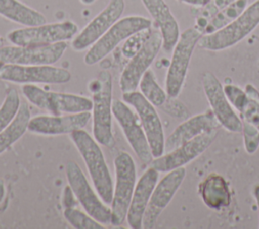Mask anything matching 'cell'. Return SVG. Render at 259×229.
<instances>
[{
    "label": "cell",
    "mask_w": 259,
    "mask_h": 229,
    "mask_svg": "<svg viewBox=\"0 0 259 229\" xmlns=\"http://www.w3.org/2000/svg\"><path fill=\"white\" fill-rule=\"evenodd\" d=\"M242 133L246 152L248 154L255 153L259 147V129L255 125L242 120Z\"/></svg>",
    "instance_id": "1f68e13d"
},
{
    "label": "cell",
    "mask_w": 259,
    "mask_h": 229,
    "mask_svg": "<svg viewBox=\"0 0 259 229\" xmlns=\"http://www.w3.org/2000/svg\"><path fill=\"white\" fill-rule=\"evenodd\" d=\"M224 91L231 105L241 114L248 102V95L245 90L237 85L228 84L224 86Z\"/></svg>",
    "instance_id": "d6a6232c"
},
{
    "label": "cell",
    "mask_w": 259,
    "mask_h": 229,
    "mask_svg": "<svg viewBox=\"0 0 259 229\" xmlns=\"http://www.w3.org/2000/svg\"><path fill=\"white\" fill-rule=\"evenodd\" d=\"M20 104L21 100L18 92L16 89H10L0 106V132L13 120Z\"/></svg>",
    "instance_id": "f1b7e54d"
},
{
    "label": "cell",
    "mask_w": 259,
    "mask_h": 229,
    "mask_svg": "<svg viewBox=\"0 0 259 229\" xmlns=\"http://www.w3.org/2000/svg\"><path fill=\"white\" fill-rule=\"evenodd\" d=\"M147 11L152 16L156 26L162 35V48L166 52L173 50L180 37L178 21L172 14L169 6L164 0H141Z\"/></svg>",
    "instance_id": "7402d4cb"
},
{
    "label": "cell",
    "mask_w": 259,
    "mask_h": 229,
    "mask_svg": "<svg viewBox=\"0 0 259 229\" xmlns=\"http://www.w3.org/2000/svg\"><path fill=\"white\" fill-rule=\"evenodd\" d=\"M90 111L67 115H38L32 117L28 124V131L42 135L70 134L83 129L90 121Z\"/></svg>",
    "instance_id": "d6986e66"
},
{
    "label": "cell",
    "mask_w": 259,
    "mask_h": 229,
    "mask_svg": "<svg viewBox=\"0 0 259 229\" xmlns=\"http://www.w3.org/2000/svg\"><path fill=\"white\" fill-rule=\"evenodd\" d=\"M112 115L119 124L137 157L144 164H150L154 157L136 111L134 112L124 101L114 100L112 102Z\"/></svg>",
    "instance_id": "8fae6325"
},
{
    "label": "cell",
    "mask_w": 259,
    "mask_h": 229,
    "mask_svg": "<svg viewBox=\"0 0 259 229\" xmlns=\"http://www.w3.org/2000/svg\"><path fill=\"white\" fill-rule=\"evenodd\" d=\"M71 73L53 65H12L5 64L0 79L15 84H65L71 80Z\"/></svg>",
    "instance_id": "7c38bea8"
},
{
    "label": "cell",
    "mask_w": 259,
    "mask_h": 229,
    "mask_svg": "<svg viewBox=\"0 0 259 229\" xmlns=\"http://www.w3.org/2000/svg\"><path fill=\"white\" fill-rule=\"evenodd\" d=\"M66 221L76 229H102L104 226L92 218L86 212H83L76 207L65 208L63 212Z\"/></svg>",
    "instance_id": "83f0119b"
},
{
    "label": "cell",
    "mask_w": 259,
    "mask_h": 229,
    "mask_svg": "<svg viewBox=\"0 0 259 229\" xmlns=\"http://www.w3.org/2000/svg\"><path fill=\"white\" fill-rule=\"evenodd\" d=\"M221 124L211 110L188 117L165 139V151H170L200 134L219 130Z\"/></svg>",
    "instance_id": "ffe728a7"
},
{
    "label": "cell",
    "mask_w": 259,
    "mask_h": 229,
    "mask_svg": "<svg viewBox=\"0 0 259 229\" xmlns=\"http://www.w3.org/2000/svg\"><path fill=\"white\" fill-rule=\"evenodd\" d=\"M88 89L92 94L93 123L95 140L106 147H112L115 139L112 132V78L109 72L101 71L90 81Z\"/></svg>",
    "instance_id": "7a4b0ae2"
},
{
    "label": "cell",
    "mask_w": 259,
    "mask_h": 229,
    "mask_svg": "<svg viewBox=\"0 0 259 229\" xmlns=\"http://www.w3.org/2000/svg\"><path fill=\"white\" fill-rule=\"evenodd\" d=\"M248 0H236L232 4L219 10L209 20L202 30L203 34L212 33L236 19L248 6Z\"/></svg>",
    "instance_id": "484cf974"
},
{
    "label": "cell",
    "mask_w": 259,
    "mask_h": 229,
    "mask_svg": "<svg viewBox=\"0 0 259 229\" xmlns=\"http://www.w3.org/2000/svg\"><path fill=\"white\" fill-rule=\"evenodd\" d=\"M152 21L144 16L130 15L119 18L95 43H93L84 56V63L92 66L100 62L131 35L149 29Z\"/></svg>",
    "instance_id": "52a82bcc"
},
{
    "label": "cell",
    "mask_w": 259,
    "mask_h": 229,
    "mask_svg": "<svg viewBox=\"0 0 259 229\" xmlns=\"http://www.w3.org/2000/svg\"><path fill=\"white\" fill-rule=\"evenodd\" d=\"M79 32L78 25L71 20L24 26L10 31L6 38L14 45H44L73 39Z\"/></svg>",
    "instance_id": "ba28073f"
},
{
    "label": "cell",
    "mask_w": 259,
    "mask_h": 229,
    "mask_svg": "<svg viewBox=\"0 0 259 229\" xmlns=\"http://www.w3.org/2000/svg\"><path fill=\"white\" fill-rule=\"evenodd\" d=\"M21 92L28 102L52 115L87 112L93 107L92 100L87 97L71 93L49 92L34 84H24Z\"/></svg>",
    "instance_id": "5b68a950"
},
{
    "label": "cell",
    "mask_w": 259,
    "mask_h": 229,
    "mask_svg": "<svg viewBox=\"0 0 259 229\" xmlns=\"http://www.w3.org/2000/svg\"><path fill=\"white\" fill-rule=\"evenodd\" d=\"M201 83L210 110L213 112L221 126L230 132H242V119L235 112L234 107L225 94L224 86L215 75L210 72L203 73Z\"/></svg>",
    "instance_id": "9a60e30c"
},
{
    "label": "cell",
    "mask_w": 259,
    "mask_h": 229,
    "mask_svg": "<svg viewBox=\"0 0 259 229\" xmlns=\"http://www.w3.org/2000/svg\"><path fill=\"white\" fill-rule=\"evenodd\" d=\"M151 31H152L151 28L145 29V30L139 31V32L131 35L130 37H127L123 41V44L121 46L122 55L126 59L133 58L142 48L145 41L149 37Z\"/></svg>",
    "instance_id": "4dcf8cb0"
},
{
    "label": "cell",
    "mask_w": 259,
    "mask_h": 229,
    "mask_svg": "<svg viewBox=\"0 0 259 229\" xmlns=\"http://www.w3.org/2000/svg\"><path fill=\"white\" fill-rule=\"evenodd\" d=\"M68 47L66 41L44 45H11L0 47V61L12 65H53Z\"/></svg>",
    "instance_id": "4fadbf2b"
},
{
    "label": "cell",
    "mask_w": 259,
    "mask_h": 229,
    "mask_svg": "<svg viewBox=\"0 0 259 229\" xmlns=\"http://www.w3.org/2000/svg\"><path fill=\"white\" fill-rule=\"evenodd\" d=\"M62 202H63L64 208H71V207H75L77 205L78 200H77L73 190L71 189V187L69 185L66 186L65 189H64Z\"/></svg>",
    "instance_id": "d590c367"
},
{
    "label": "cell",
    "mask_w": 259,
    "mask_h": 229,
    "mask_svg": "<svg viewBox=\"0 0 259 229\" xmlns=\"http://www.w3.org/2000/svg\"><path fill=\"white\" fill-rule=\"evenodd\" d=\"M124 7V0H109L103 10L75 35L71 47L76 51L89 48L120 18Z\"/></svg>",
    "instance_id": "ac0fdd59"
},
{
    "label": "cell",
    "mask_w": 259,
    "mask_h": 229,
    "mask_svg": "<svg viewBox=\"0 0 259 229\" xmlns=\"http://www.w3.org/2000/svg\"><path fill=\"white\" fill-rule=\"evenodd\" d=\"M31 119L30 110L25 102H21L20 107L13 120L0 132V154L11 147L28 130Z\"/></svg>",
    "instance_id": "d4e9b609"
},
{
    "label": "cell",
    "mask_w": 259,
    "mask_h": 229,
    "mask_svg": "<svg viewBox=\"0 0 259 229\" xmlns=\"http://www.w3.org/2000/svg\"><path fill=\"white\" fill-rule=\"evenodd\" d=\"M122 101L136 111L149 141L153 157H159L165 152L164 129L155 106L149 102L141 92L131 91L122 93Z\"/></svg>",
    "instance_id": "30bf717a"
},
{
    "label": "cell",
    "mask_w": 259,
    "mask_h": 229,
    "mask_svg": "<svg viewBox=\"0 0 259 229\" xmlns=\"http://www.w3.org/2000/svg\"><path fill=\"white\" fill-rule=\"evenodd\" d=\"M4 196H5V184H4V181L0 179V203L2 202Z\"/></svg>",
    "instance_id": "f35d334b"
},
{
    "label": "cell",
    "mask_w": 259,
    "mask_h": 229,
    "mask_svg": "<svg viewBox=\"0 0 259 229\" xmlns=\"http://www.w3.org/2000/svg\"><path fill=\"white\" fill-rule=\"evenodd\" d=\"M83 4H91V3H93L95 0H80Z\"/></svg>",
    "instance_id": "ab89813d"
},
{
    "label": "cell",
    "mask_w": 259,
    "mask_h": 229,
    "mask_svg": "<svg viewBox=\"0 0 259 229\" xmlns=\"http://www.w3.org/2000/svg\"><path fill=\"white\" fill-rule=\"evenodd\" d=\"M140 92L155 107H161L167 100L168 94L157 82L154 72L149 69L139 83Z\"/></svg>",
    "instance_id": "4316f807"
},
{
    "label": "cell",
    "mask_w": 259,
    "mask_h": 229,
    "mask_svg": "<svg viewBox=\"0 0 259 229\" xmlns=\"http://www.w3.org/2000/svg\"><path fill=\"white\" fill-rule=\"evenodd\" d=\"M163 39L159 30H152L142 48L130 59L121 72L119 88L122 93L136 91L143 75L150 69L162 48Z\"/></svg>",
    "instance_id": "5bb4252c"
},
{
    "label": "cell",
    "mask_w": 259,
    "mask_h": 229,
    "mask_svg": "<svg viewBox=\"0 0 259 229\" xmlns=\"http://www.w3.org/2000/svg\"><path fill=\"white\" fill-rule=\"evenodd\" d=\"M70 137L86 164L95 191L105 204H110L113 182L99 143L84 129L73 131Z\"/></svg>",
    "instance_id": "6da1fadb"
},
{
    "label": "cell",
    "mask_w": 259,
    "mask_h": 229,
    "mask_svg": "<svg viewBox=\"0 0 259 229\" xmlns=\"http://www.w3.org/2000/svg\"><path fill=\"white\" fill-rule=\"evenodd\" d=\"M236 0H211L207 5L203 6V7H206V9H205L206 12L204 14H202L201 16L206 17L207 19H208V17L211 18L219 10L232 4Z\"/></svg>",
    "instance_id": "e575fe53"
},
{
    "label": "cell",
    "mask_w": 259,
    "mask_h": 229,
    "mask_svg": "<svg viewBox=\"0 0 259 229\" xmlns=\"http://www.w3.org/2000/svg\"><path fill=\"white\" fill-rule=\"evenodd\" d=\"M218 130L206 132L188 140L167 153L156 157L150 163L159 173H168L189 163L202 154L214 141Z\"/></svg>",
    "instance_id": "2e32d148"
},
{
    "label": "cell",
    "mask_w": 259,
    "mask_h": 229,
    "mask_svg": "<svg viewBox=\"0 0 259 229\" xmlns=\"http://www.w3.org/2000/svg\"><path fill=\"white\" fill-rule=\"evenodd\" d=\"M115 185H113V196L111 200L110 224L119 226L126 219L128 206L137 184L136 163L132 155L120 151L114 158Z\"/></svg>",
    "instance_id": "277c9868"
},
{
    "label": "cell",
    "mask_w": 259,
    "mask_h": 229,
    "mask_svg": "<svg viewBox=\"0 0 259 229\" xmlns=\"http://www.w3.org/2000/svg\"><path fill=\"white\" fill-rule=\"evenodd\" d=\"M244 90L248 95V102L240 117L259 129V91L251 84H247Z\"/></svg>",
    "instance_id": "f546056e"
},
{
    "label": "cell",
    "mask_w": 259,
    "mask_h": 229,
    "mask_svg": "<svg viewBox=\"0 0 259 229\" xmlns=\"http://www.w3.org/2000/svg\"><path fill=\"white\" fill-rule=\"evenodd\" d=\"M182 3L191 5V6H196V7H203L207 5L211 0H177Z\"/></svg>",
    "instance_id": "8d00e7d4"
},
{
    "label": "cell",
    "mask_w": 259,
    "mask_h": 229,
    "mask_svg": "<svg viewBox=\"0 0 259 229\" xmlns=\"http://www.w3.org/2000/svg\"><path fill=\"white\" fill-rule=\"evenodd\" d=\"M0 15L23 26H34L47 22L42 13L19 0H0Z\"/></svg>",
    "instance_id": "cb8c5ba5"
},
{
    "label": "cell",
    "mask_w": 259,
    "mask_h": 229,
    "mask_svg": "<svg viewBox=\"0 0 259 229\" xmlns=\"http://www.w3.org/2000/svg\"><path fill=\"white\" fill-rule=\"evenodd\" d=\"M158 180L159 171L150 165L137 182L126 214V222L131 228H143L144 215Z\"/></svg>",
    "instance_id": "44dd1931"
},
{
    "label": "cell",
    "mask_w": 259,
    "mask_h": 229,
    "mask_svg": "<svg viewBox=\"0 0 259 229\" xmlns=\"http://www.w3.org/2000/svg\"><path fill=\"white\" fill-rule=\"evenodd\" d=\"M4 65H5V64H4L3 62H1V61H0V72H1V70H2V68H3V66H4Z\"/></svg>",
    "instance_id": "60d3db41"
},
{
    "label": "cell",
    "mask_w": 259,
    "mask_h": 229,
    "mask_svg": "<svg viewBox=\"0 0 259 229\" xmlns=\"http://www.w3.org/2000/svg\"><path fill=\"white\" fill-rule=\"evenodd\" d=\"M185 177L186 168L181 166L166 173L157 183L144 215L143 228L152 229L155 227L160 214L169 205Z\"/></svg>",
    "instance_id": "e0dca14e"
},
{
    "label": "cell",
    "mask_w": 259,
    "mask_h": 229,
    "mask_svg": "<svg viewBox=\"0 0 259 229\" xmlns=\"http://www.w3.org/2000/svg\"><path fill=\"white\" fill-rule=\"evenodd\" d=\"M3 46V38L0 36V47Z\"/></svg>",
    "instance_id": "b9f144b4"
},
{
    "label": "cell",
    "mask_w": 259,
    "mask_h": 229,
    "mask_svg": "<svg viewBox=\"0 0 259 229\" xmlns=\"http://www.w3.org/2000/svg\"><path fill=\"white\" fill-rule=\"evenodd\" d=\"M66 178L68 185L73 190L85 212L99 223L103 225L109 224L111 220V209L105 205L97 192L93 190L77 162L73 160L67 162Z\"/></svg>",
    "instance_id": "9c48e42d"
},
{
    "label": "cell",
    "mask_w": 259,
    "mask_h": 229,
    "mask_svg": "<svg viewBox=\"0 0 259 229\" xmlns=\"http://www.w3.org/2000/svg\"><path fill=\"white\" fill-rule=\"evenodd\" d=\"M198 195L204 205L214 211L227 208L232 200L228 181L220 174L211 173L202 179L197 187Z\"/></svg>",
    "instance_id": "603a6c76"
},
{
    "label": "cell",
    "mask_w": 259,
    "mask_h": 229,
    "mask_svg": "<svg viewBox=\"0 0 259 229\" xmlns=\"http://www.w3.org/2000/svg\"><path fill=\"white\" fill-rule=\"evenodd\" d=\"M161 107L167 114L174 118L185 120L189 117V111L187 107L182 102L178 101L177 98H172L168 96L166 102Z\"/></svg>",
    "instance_id": "836d02e7"
},
{
    "label": "cell",
    "mask_w": 259,
    "mask_h": 229,
    "mask_svg": "<svg viewBox=\"0 0 259 229\" xmlns=\"http://www.w3.org/2000/svg\"><path fill=\"white\" fill-rule=\"evenodd\" d=\"M258 25L259 0H255L236 19L223 28L209 34H203L197 45L209 51L224 50L239 43Z\"/></svg>",
    "instance_id": "3957f363"
},
{
    "label": "cell",
    "mask_w": 259,
    "mask_h": 229,
    "mask_svg": "<svg viewBox=\"0 0 259 229\" xmlns=\"http://www.w3.org/2000/svg\"><path fill=\"white\" fill-rule=\"evenodd\" d=\"M253 193H254V197L256 200V204L258 207V215H259V184H256L253 188Z\"/></svg>",
    "instance_id": "74e56055"
},
{
    "label": "cell",
    "mask_w": 259,
    "mask_h": 229,
    "mask_svg": "<svg viewBox=\"0 0 259 229\" xmlns=\"http://www.w3.org/2000/svg\"><path fill=\"white\" fill-rule=\"evenodd\" d=\"M202 35L203 33L196 27H189L181 32L172 50L166 74L165 88L169 97L177 98L180 94L186 80L192 53Z\"/></svg>",
    "instance_id": "8992f818"
}]
</instances>
